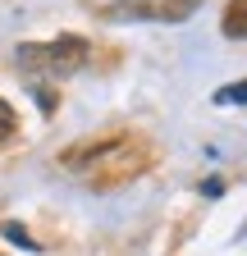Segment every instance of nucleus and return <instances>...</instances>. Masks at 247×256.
Segmentation results:
<instances>
[{
  "label": "nucleus",
  "instance_id": "2",
  "mask_svg": "<svg viewBox=\"0 0 247 256\" xmlns=\"http://www.w3.org/2000/svg\"><path fill=\"white\" fill-rule=\"evenodd\" d=\"M87 55H92V46H87L82 37L23 42V46L14 50L18 69H28V74H46V78H69V74H78L82 64H87Z\"/></svg>",
  "mask_w": 247,
  "mask_h": 256
},
{
  "label": "nucleus",
  "instance_id": "7",
  "mask_svg": "<svg viewBox=\"0 0 247 256\" xmlns=\"http://www.w3.org/2000/svg\"><path fill=\"white\" fill-rule=\"evenodd\" d=\"M14 128H18L14 106H10V101H0V142H5V138H14Z\"/></svg>",
  "mask_w": 247,
  "mask_h": 256
},
{
  "label": "nucleus",
  "instance_id": "3",
  "mask_svg": "<svg viewBox=\"0 0 247 256\" xmlns=\"http://www.w3.org/2000/svg\"><path fill=\"white\" fill-rule=\"evenodd\" d=\"M202 0H110L101 10L114 23H183L197 14Z\"/></svg>",
  "mask_w": 247,
  "mask_h": 256
},
{
  "label": "nucleus",
  "instance_id": "5",
  "mask_svg": "<svg viewBox=\"0 0 247 256\" xmlns=\"http://www.w3.org/2000/svg\"><path fill=\"white\" fill-rule=\"evenodd\" d=\"M215 101H220V106H247V82H229V87H220V92H215Z\"/></svg>",
  "mask_w": 247,
  "mask_h": 256
},
{
  "label": "nucleus",
  "instance_id": "4",
  "mask_svg": "<svg viewBox=\"0 0 247 256\" xmlns=\"http://www.w3.org/2000/svg\"><path fill=\"white\" fill-rule=\"evenodd\" d=\"M224 37H247V0H229V10H224Z\"/></svg>",
  "mask_w": 247,
  "mask_h": 256
},
{
  "label": "nucleus",
  "instance_id": "6",
  "mask_svg": "<svg viewBox=\"0 0 247 256\" xmlns=\"http://www.w3.org/2000/svg\"><path fill=\"white\" fill-rule=\"evenodd\" d=\"M5 238H10L14 247H28V252H37V247H42L37 238H28V229H23V224H5Z\"/></svg>",
  "mask_w": 247,
  "mask_h": 256
},
{
  "label": "nucleus",
  "instance_id": "1",
  "mask_svg": "<svg viewBox=\"0 0 247 256\" xmlns=\"http://www.w3.org/2000/svg\"><path fill=\"white\" fill-rule=\"evenodd\" d=\"M133 156H138V146H133L128 133H110V138H87V142H74L69 151H60V170H69V174H92V178H96L101 170L124 165L128 174H138L142 165H138Z\"/></svg>",
  "mask_w": 247,
  "mask_h": 256
}]
</instances>
